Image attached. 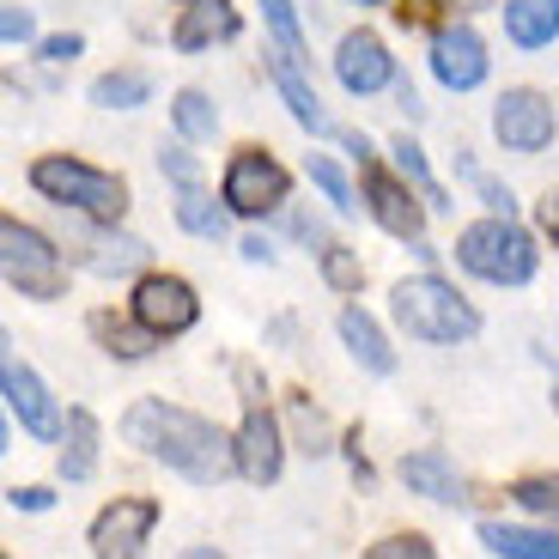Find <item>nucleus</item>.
Wrapping results in <instances>:
<instances>
[{
    "mask_svg": "<svg viewBox=\"0 0 559 559\" xmlns=\"http://www.w3.org/2000/svg\"><path fill=\"white\" fill-rule=\"evenodd\" d=\"M122 432H128V444L165 456L177 475L201 480V487H213V480L238 462V444H231L219 426H207V419H195V414H182V407H165V402L128 407Z\"/></svg>",
    "mask_w": 559,
    "mask_h": 559,
    "instance_id": "1",
    "label": "nucleus"
},
{
    "mask_svg": "<svg viewBox=\"0 0 559 559\" xmlns=\"http://www.w3.org/2000/svg\"><path fill=\"white\" fill-rule=\"evenodd\" d=\"M395 317H402V329H407V335H419V341H468L480 329L475 310L462 305L444 280H432V274L402 280V286H395Z\"/></svg>",
    "mask_w": 559,
    "mask_h": 559,
    "instance_id": "2",
    "label": "nucleus"
},
{
    "mask_svg": "<svg viewBox=\"0 0 559 559\" xmlns=\"http://www.w3.org/2000/svg\"><path fill=\"white\" fill-rule=\"evenodd\" d=\"M31 182H37L49 201L80 207V213H92V219H122V207H128L122 182L92 170V165H80V158H37V165H31Z\"/></svg>",
    "mask_w": 559,
    "mask_h": 559,
    "instance_id": "3",
    "label": "nucleus"
},
{
    "mask_svg": "<svg viewBox=\"0 0 559 559\" xmlns=\"http://www.w3.org/2000/svg\"><path fill=\"white\" fill-rule=\"evenodd\" d=\"M462 267L480 280H499V286H523V280L535 274V243L523 238L518 225L504 219H487V225H468L456 243Z\"/></svg>",
    "mask_w": 559,
    "mask_h": 559,
    "instance_id": "4",
    "label": "nucleus"
},
{
    "mask_svg": "<svg viewBox=\"0 0 559 559\" xmlns=\"http://www.w3.org/2000/svg\"><path fill=\"white\" fill-rule=\"evenodd\" d=\"M0 255H7V280H13L19 293H31V298H56L61 293V262L31 225H19V219L0 225Z\"/></svg>",
    "mask_w": 559,
    "mask_h": 559,
    "instance_id": "5",
    "label": "nucleus"
},
{
    "mask_svg": "<svg viewBox=\"0 0 559 559\" xmlns=\"http://www.w3.org/2000/svg\"><path fill=\"white\" fill-rule=\"evenodd\" d=\"M225 201L238 213H267L286 201V170L274 165L267 153H238L231 170H225Z\"/></svg>",
    "mask_w": 559,
    "mask_h": 559,
    "instance_id": "6",
    "label": "nucleus"
},
{
    "mask_svg": "<svg viewBox=\"0 0 559 559\" xmlns=\"http://www.w3.org/2000/svg\"><path fill=\"white\" fill-rule=\"evenodd\" d=\"M134 317L153 329V335H182L189 322L201 317V305H195V293L182 286V280H170V274H153V280H140V293H134Z\"/></svg>",
    "mask_w": 559,
    "mask_h": 559,
    "instance_id": "7",
    "label": "nucleus"
},
{
    "mask_svg": "<svg viewBox=\"0 0 559 559\" xmlns=\"http://www.w3.org/2000/svg\"><path fill=\"white\" fill-rule=\"evenodd\" d=\"M492 128H499V140L511 153H542L554 140V110L535 92H504L499 110H492Z\"/></svg>",
    "mask_w": 559,
    "mask_h": 559,
    "instance_id": "8",
    "label": "nucleus"
},
{
    "mask_svg": "<svg viewBox=\"0 0 559 559\" xmlns=\"http://www.w3.org/2000/svg\"><path fill=\"white\" fill-rule=\"evenodd\" d=\"M432 73L450 85V92H468V85L487 80V49H480L475 31H468V25L438 31V43H432Z\"/></svg>",
    "mask_w": 559,
    "mask_h": 559,
    "instance_id": "9",
    "label": "nucleus"
},
{
    "mask_svg": "<svg viewBox=\"0 0 559 559\" xmlns=\"http://www.w3.org/2000/svg\"><path fill=\"white\" fill-rule=\"evenodd\" d=\"M153 523H158L153 499H116L98 518V530H92V547H98V554H134V547L153 535Z\"/></svg>",
    "mask_w": 559,
    "mask_h": 559,
    "instance_id": "10",
    "label": "nucleus"
},
{
    "mask_svg": "<svg viewBox=\"0 0 559 559\" xmlns=\"http://www.w3.org/2000/svg\"><path fill=\"white\" fill-rule=\"evenodd\" d=\"M7 407H13V414L25 419L37 438H56V432H61V414H56V402H49V390L31 378L13 353H7Z\"/></svg>",
    "mask_w": 559,
    "mask_h": 559,
    "instance_id": "11",
    "label": "nucleus"
},
{
    "mask_svg": "<svg viewBox=\"0 0 559 559\" xmlns=\"http://www.w3.org/2000/svg\"><path fill=\"white\" fill-rule=\"evenodd\" d=\"M335 73L347 92H378V85H390V56H383V43L378 37H347L341 43V56H335Z\"/></svg>",
    "mask_w": 559,
    "mask_h": 559,
    "instance_id": "12",
    "label": "nucleus"
},
{
    "mask_svg": "<svg viewBox=\"0 0 559 559\" xmlns=\"http://www.w3.org/2000/svg\"><path fill=\"white\" fill-rule=\"evenodd\" d=\"M238 468L250 480H262V487L280 475V426L262 414V407L243 419V432H238Z\"/></svg>",
    "mask_w": 559,
    "mask_h": 559,
    "instance_id": "13",
    "label": "nucleus"
},
{
    "mask_svg": "<svg viewBox=\"0 0 559 559\" xmlns=\"http://www.w3.org/2000/svg\"><path fill=\"white\" fill-rule=\"evenodd\" d=\"M504 25L523 49H542L559 37V0H504Z\"/></svg>",
    "mask_w": 559,
    "mask_h": 559,
    "instance_id": "14",
    "label": "nucleus"
},
{
    "mask_svg": "<svg viewBox=\"0 0 559 559\" xmlns=\"http://www.w3.org/2000/svg\"><path fill=\"white\" fill-rule=\"evenodd\" d=\"M402 480L414 492H426V499H438V504H450V499H462V487H456V468H450L438 450H419V456H407L402 462Z\"/></svg>",
    "mask_w": 559,
    "mask_h": 559,
    "instance_id": "15",
    "label": "nucleus"
},
{
    "mask_svg": "<svg viewBox=\"0 0 559 559\" xmlns=\"http://www.w3.org/2000/svg\"><path fill=\"white\" fill-rule=\"evenodd\" d=\"M371 213H378V225H383V231H395V238H419V207L407 201L402 182L371 177Z\"/></svg>",
    "mask_w": 559,
    "mask_h": 559,
    "instance_id": "16",
    "label": "nucleus"
},
{
    "mask_svg": "<svg viewBox=\"0 0 559 559\" xmlns=\"http://www.w3.org/2000/svg\"><path fill=\"white\" fill-rule=\"evenodd\" d=\"M341 341L353 347V359H359L365 371H395V353L383 347L378 322L365 317V310H341Z\"/></svg>",
    "mask_w": 559,
    "mask_h": 559,
    "instance_id": "17",
    "label": "nucleus"
},
{
    "mask_svg": "<svg viewBox=\"0 0 559 559\" xmlns=\"http://www.w3.org/2000/svg\"><path fill=\"white\" fill-rule=\"evenodd\" d=\"M213 37H238V13H231L225 0L189 7V19L177 25V49H201V43H213Z\"/></svg>",
    "mask_w": 559,
    "mask_h": 559,
    "instance_id": "18",
    "label": "nucleus"
},
{
    "mask_svg": "<svg viewBox=\"0 0 559 559\" xmlns=\"http://www.w3.org/2000/svg\"><path fill=\"white\" fill-rule=\"evenodd\" d=\"M480 542H487V554H504V559H559V542L554 535H535V530L480 523Z\"/></svg>",
    "mask_w": 559,
    "mask_h": 559,
    "instance_id": "19",
    "label": "nucleus"
},
{
    "mask_svg": "<svg viewBox=\"0 0 559 559\" xmlns=\"http://www.w3.org/2000/svg\"><path fill=\"white\" fill-rule=\"evenodd\" d=\"M274 80H280V92H286V104H293V116L310 128V134H329V116H322V104H317V92H310L305 80H298V68L293 61H280L274 68Z\"/></svg>",
    "mask_w": 559,
    "mask_h": 559,
    "instance_id": "20",
    "label": "nucleus"
},
{
    "mask_svg": "<svg viewBox=\"0 0 559 559\" xmlns=\"http://www.w3.org/2000/svg\"><path fill=\"white\" fill-rule=\"evenodd\" d=\"M146 92H153L146 73H104V80L92 85V104H98V110H134V104H146Z\"/></svg>",
    "mask_w": 559,
    "mask_h": 559,
    "instance_id": "21",
    "label": "nucleus"
},
{
    "mask_svg": "<svg viewBox=\"0 0 559 559\" xmlns=\"http://www.w3.org/2000/svg\"><path fill=\"white\" fill-rule=\"evenodd\" d=\"M92 462H98V419L80 407V414H73V450H68L61 468H68V480H85L92 475Z\"/></svg>",
    "mask_w": 559,
    "mask_h": 559,
    "instance_id": "22",
    "label": "nucleus"
},
{
    "mask_svg": "<svg viewBox=\"0 0 559 559\" xmlns=\"http://www.w3.org/2000/svg\"><path fill=\"white\" fill-rule=\"evenodd\" d=\"M177 219L189 225V231H201V238H219V231H225V213L213 207V201L201 195V189H182V201H177Z\"/></svg>",
    "mask_w": 559,
    "mask_h": 559,
    "instance_id": "23",
    "label": "nucleus"
},
{
    "mask_svg": "<svg viewBox=\"0 0 559 559\" xmlns=\"http://www.w3.org/2000/svg\"><path fill=\"white\" fill-rule=\"evenodd\" d=\"M395 165H402V177L414 182L419 195L432 201V207H444V189H438V182H432V170H426V158H419V146H414V140H407V134L395 140Z\"/></svg>",
    "mask_w": 559,
    "mask_h": 559,
    "instance_id": "24",
    "label": "nucleus"
},
{
    "mask_svg": "<svg viewBox=\"0 0 559 559\" xmlns=\"http://www.w3.org/2000/svg\"><path fill=\"white\" fill-rule=\"evenodd\" d=\"M267 25H274L280 49H286V61H305V37H298V19H293V0H262Z\"/></svg>",
    "mask_w": 559,
    "mask_h": 559,
    "instance_id": "25",
    "label": "nucleus"
},
{
    "mask_svg": "<svg viewBox=\"0 0 559 559\" xmlns=\"http://www.w3.org/2000/svg\"><path fill=\"white\" fill-rule=\"evenodd\" d=\"M177 128L189 140H207L213 128H219V116H213V104L201 98V92H182V98H177Z\"/></svg>",
    "mask_w": 559,
    "mask_h": 559,
    "instance_id": "26",
    "label": "nucleus"
},
{
    "mask_svg": "<svg viewBox=\"0 0 559 559\" xmlns=\"http://www.w3.org/2000/svg\"><path fill=\"white\" fill-rule=\"evenodd\" d=\"M146 262V243H134V238H110L104 243V255L92 267H98V274H128V267H140Z\"/></svg>",
    "mask_w": 559,
    "mask_h": 559,
    "instance_id": "27",
    "label": "nucleus"
},
{
    "mask_svg": "<svg viewBox=\"0 0 559 559\" xmlns=\"http://www.w3.org/2000/svg\"><path fill=\"white\" fill-rule=\"evenodd\" d=\"M310 182H317L322 195L335 201V213H353V189H347V177H341L329 158H310Z\"/></svg>",
    "mask_w": 559,
    "mask_h": 559,
    "instance_id": "28",
    "label": "nucleus"
},
{
    "mask_svg": "<svg viewBox=\"0 0 559 559\" xmlns=\"http://www.w3.org/2000/svg\"><path fill=\"white\" fill-rule=\"evenodd\" d=\"M518 499L530 504V511H542V518H559V480H523Z\"/></svg>",
    "mask_w": 559,
    "mask_h": 559,
    "instance_id": "29",
    "label": "nucleus"
},
{
    "mask_svg": "<svg viewBox=\"0 0 559 559\" xmlns=\"http://www.w3.org/2000/svg\"><path fill=\"white\" fill-rule=\"evenodd\" d=\"M329 280H335V286H359V267H353V255L329 250Z\"/></svg>",
    "mask_w": 559,
    "mask_h": 559,
    "instance_id": "30",
    "label": "nucleus"
},
{
    "mask_svg": "<svg viewBox=\"0 0 559 559\" xmlns=\"http://www.w3.org/2000/svg\"><path fill=\"white\" fill-rule=\"evenodd\" d=\"M0 31H7V43H25L37 25H31V13H19V7H7V19H0Z\"/></svg>",
    "mask_w": 559,
    "mask_h": 559,
    "instance_id": "31",
    "label": "nucleus"
},
{
    "mask_svg": "<svg viewBox=\"0 0 559 559\" xmlns=\"http://www.w3.org/2000/svg\"><path fill=\"white\" fill-rule=\"evenodd\" d=\"M158 165H165L177 182H195V158H189V153H158Z\"/></svg>",
    "mask_w": 559,
    "mask_h": 559,
    "instance_id": "32",
    "label": "nucleus"
},
{
    "mask_svg": "<svg viewBox=\"0 0 559 559\" xmlns=\"http://www.w3.org/2000/svg\"><path fill=\"white\" fill-rule=\"evenodd\" d=\"M43 56H49V61H73V56H80V37H49Z\"/></svg>",
    "mask_w": 559,
    "mask_h": 559,
    "instance_id": "33",
    "label": "nucleus"
},
{
    "mask_svg": "<svg viewBox=\"0 0 559 559\" xmlns=\"http://www.w3.org/2000/svg\"><path fill=\"white\" fill-rule=\"evenodd\" d=\"M13 504H25V511H43V504H49V492L25 487V492H13Z\"/></svg>",
    "mask_w": 559,
    "mask_h": 559,
    "instance_id": "34",
    "label": "nucleus"
},
{
    "mask_svg": "<svg viewBox=\"0 0 559 559\" xmlns=\"http://www.w3.org/2000/svg\"><path fill=\"white\" fill-rule=\"evenodd\" d=\"M554 402H559V378H554Z\"/></svg>",
    "mask_w": 559,
    "mask_h": 559,
    "instance_id": "35",
    "label": "nucleus"
}]
</instances>
